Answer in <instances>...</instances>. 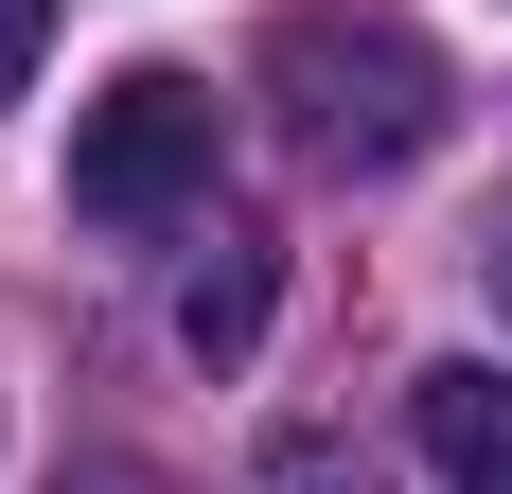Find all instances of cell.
<instances>
[{
	"label": "cell",
	"instance_id": "cell-1",
	"mask_svg": "<svg viewBox=\"0 0 512 494\" xmlns=\"http://www.w3.org/2000/svg\"><path fill=\"white\" fill-rule=\"evenodd\" d=\"M265 106H283V142H301L318 177H407V159L460 124L442 53H424L407 18H371V0H301V18L265 36Z\"/></svg>",
	"mask_w": 512,
	"mask_h": 494
},
{
	"label": "cell",
	"instance_id": "cell-2",
	"mask_svg": "<svg viewBox=\"0 0 512 494\" xmlns=\"http://www.w3.org/2000/svg\"><path fill=\"white\" fill-rule=\"evenodd\" d=\"M212 195V89L195 71H106V106H71V212L89 230H159Z\"/></svg>",
	"mask_w": 512,
	"mask_h": 494
},
{
	"label": "cell",
	"instance_id": "cell-3",
	"mask_svg": "<svg viewBox=\"0 0 512 494\" xmlns=\"http://www.w3.org/2000/svg\"><path fill=\"white\" fill-rule=\"evenodd\" d=\"M407 424H424V459H442V494H512V371L495 353H442L407 389Z\"/></svg>",
	"mask_w": 512,
	"mask_h": 494
},
{
	"label": "cell",
	"instance_id": "cell-4",
	"mask_svg": "<svg viewBox=\"0 0 512 494\" xmlns=\"http://www.w3.org/2000/svg\"><path fill=\"white\" fill-rule=\"evenodd\" d=\"M177 336H195V353H212V371H230V353H248V336H265V247H212L195 283H177Z\"/></svg>",
	"mask_w": 512,
	"mask_h": 494
},
{
	"label": "cell",
	"instance_id": "cell-5",
	"mask_svg": "<svg viewBox=\"0 0 512 494\" xmlns=\"http://www.w3.org/2000/svg\"><path fill=\"white\" fill-rule=\"evenodd\" d=\"M265 494H371V459L336 442V424H283V442H265Z\"/></svg>",
	"mask_w": 512,
	"mask_h": 494
},
{
	"label": "cell",
	"instance_id": "cell-6",
	"mask_svg": "<svg viewBox=\"0 0 512 494\" xmlns=\"http://www.w3.org/2000/svg\"><path fill=\"white\" fill-rule=\"evenodd\" d=\"M36 53H53V0H0V106L36 89Z\"/></svg>",
	"mask_w": 512,
	"mask_h": 494
},
{
	"label": "cell",
	"instance_id": "cell-7",
	"mask_svg": "<svg viewBox=\"0 0 512 494\" xmlns=\"http://www.w3.org/2000/svg\"><path fill=\"white\" fill-rule=\"evenodd\" d=\"M477 265H495V300H512V230H495V247H477Z\"/></svg>",
	"mask_w": 512,
	"mask_h": 494
},
{
	"label": "cell",
	"instance_id": "cell-8",
	"mask_svg": "<svg viewBox=\"0 0 512 494\" xmlns=\"http://www.w3.org/2000/svg\"><path fill=\"white\" fill-rule=\"evenodd\" d=\"M53 494H142V477H53Z\"/></svg>",
	"mask_w": 512,
	"mask_h": 494
}]
</instances>
